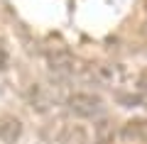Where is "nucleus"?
Listing matches in <instances>:
<instances>
[{
  "instance_id": "nucleus-3",
  "label": "nucleus",
  "mask_w": 147,
  "mask_h": 144,
  "mask_svg": "<svg viewBox=\"0 0 147 144\" xmlns=\"http://www.w3.org/2000/svg\"><path fill=\"white\" fill-rule=\"evenodd\" d=\"M47 64H49L52 76L59 78V81L81 78L84 66H86V64H81L79 59L74 56L71 52H66V49H52V52H47Z\"/></svg>"
},
{
  "instance_id": "nucleus-9",
  "label": "nucleus",
  "mask_w": 147,
  "mask_h": 144,
  "mask_svg": "<svg viewBox=\"0 0 147 144\" xmlns=\"http://www.w3.org/2000/svg\"><path fill=\"white\" fill-rule=\"evenodd\" d=\"M7 68V44L0 39V71Z\"/></svg>"
},
{
  "instance_id": "nucleus-4",
  "label": "nucleus",
  "mask_w": 147,
  "mask_h": 144,
  "mask_svg": "<svg viewBox=\"0 0 147 144\" xmlns=\"http://www.w3.org/2000/svg\"><path fill=\"white\" fill-rule=\"evenodd\" d=\"M57 100H59L57 90H54V88H49V86L34 83V86L30 88V105L37 110V113H47V110L52 108Z\"/></svg>"
},
{
  "instance_id": "nucleus-6",
  "label": "nucleus",
  "mask_w": 147,
  "mask_h": 144,
  "mask_svg": "<svg viewBox=\"0 0 147 144\" xmlns=\"http://www.w3.org/2000/svg\"><path fill=\"white\" fill-rule=\"evenodd\" d=\"M22 137V122L15 115H3L0 117V142L3 144H15Z\"/></svg>"
},
{
  "instance_id": "nucleus-7",
  "label": "nucleus",
  "mask_w": 147,
  "mask_h": 144,
  "mask_svg": "<svg viewBox=\"0 0 147 144\" xmlns=\"http://www.w3.org/2000/svg\"><path fill=\"white\" fill-rule=\"evenodd\" d=\"M115 142V127L108 117L93 122V144H113Z\"/></svg>"
},
{
  "instance_id": "nucleus-11",
  "label": "nucleus",
  "mask_w": 147,
  "mask_h": 144,
  "mask_svg": "<svg viewBox=\"0 0 147 144\" xmlns=\"http://www.w3.org/2000/svg\"><path fill=\"white\" fill-rule=\"evenodd\" d=\"M145 10H147V3H145Z\"/></svg>"
},
{
  "instance_id": "nucleus-1",
  "label": "nucleus",
  "mask_w": 147,
  "mask_h": 144,
  "mask_svg": "<svg viewBox=\"0 0 147 144\" xmlns=\"http://www.w3.org/2000/svg\"><path fill=\"white\" fill-rule=\"evenodd\" d=\"M81 81L110 88V90L118 93V90H123V86L130 83V71L123 64H115V61H93V64H86L84 66Z\"/></svg>"
},
{
  "instance_id": "nucleus-2",
  "label": "nucleus",
  "mask_w": 147,
  "mask_h": 144,
  "mask_svg": "<svg viewBox=\"0 0 147 144\" xmlns=\"http://www.w3.org/2000/svg\"><path fill=\"white\" fill-rule=\"evenodd\" d=\"M66 110L79 120H100L105 115V103L100 95L91 90H76V93H69L66 95Z\"/></svg>"
},
{
  "instance_id": "nucleus-8",
  "label": "nucleus",
  "mask_w": 147,
  "mask_h": 144,
  "mask_svg": "<svg viewBox=\"0 0 147 144\" xmlns=\"http://www.w3.org/2000/svg\"><path fill=\"white\" fill-rule=\"evenodd\" d=\"M115 100L123 103V108H135V105L142 103V95L140 93H125V90H118L115 93Z\"/></svg>"
},
{
  "instance_id": "nucleus-5",
  "label": "nucleus",
  "mask_w": 147,
  "mask_h": 144,
  "mask_svg": "<svg viewBox=\"0 0 147 144\" xmlns=\"http://www.w3.org/2000/svg\"><path fill=\"white\" fill-rule=\"evenodd\" d=\"M120 139L125 144H147V120H127L120 129Z\"/></svg>"
},
{
  "instance_id": "nucleus-10",
  "label": "nucleus",
  "mask_w": 147,
  "mask_h": 144,
  "mask_svg": "<svg viewBox=\"0 0 147 144\" xmlns=\"http://www.w3.org/2000/svg\"><path fill=\"white\" fill-rule=\"evenodd\" d=\"M137 88H140L142 98H147V71L140 73V78H137Z\"/></svg>"
}]
</instances>
